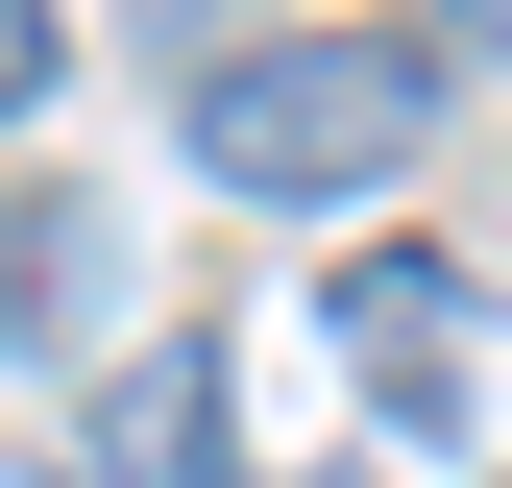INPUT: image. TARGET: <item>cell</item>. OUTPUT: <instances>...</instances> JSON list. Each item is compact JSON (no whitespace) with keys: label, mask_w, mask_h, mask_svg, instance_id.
<instances>
[{"label":"cell","mask_w":512,"mask_h":488,"mask_svg":"<svg viewBox=\"0 0 512 488\" xmlns=\"http://www.w3.org/2000/svg\"><path fill=\"white\" fill-rule=\"evenodd\" d=\"M439 49H512V0H439Z\"/></svg>","instance_id":"cell-7"},{"label":"cell","mask_w":512,"mask_h":488,"mask_svg":"<svg viewBox=\"0 0 512 488\" xmlns=\"http://www.w3.org/2000/svg\"><path fill=\"white\" fill-rule=\"evenodd\" d=\"M415 147H439V49H415V25H220V49H196V171L269 196V220L391 196Z\"/></svg>","instance_id":"cell-1"},{"label":"cell","mask_w":512,"mask_h":488,"mask_svg":"<svg viewBox=\"0 0 512 488\" xmlns=\"http://www.w3.org/2000/svg\"><path fill=\"white\" fill-rule=\"evenodd\" d=\"M49 49H74V25H49V0H0V122L49 98Z\"/></svg>","instance_id":"cell-5"},{"label":"cell","mask_w":512,"mask_h":488,"mask_svg":"<svg viewBox=\"0 0 512 488\" xmlns=\"http://www.w3.org/2000/svg\"><path fill=\"white\" fill-rule=\"evenodd\" d=\"M147 25H171V74H196V49H220V0H147Z\"/></svg>","instance_id":"cell-6"},{"label":"cell","mask_w":512,"mask_h":488,"mask_svg":"<svg viewBox=\"0 0 512 488\" xmlns=\"http://www.w3.org/2000/svg\"><path fill=\"white\" fill-rule=\"evenodd\" d=\"M0 269H25V318H98V196H25V244H0Z\"/></svg>","instance_id":"cell-4"},{"label":"cell","mask_w":512,"mask_h":488,"mask_svg":"<svg viewBox=\"0 0 512 488\" xmlns=\"http://www.w3.org/2000/svg\"><path fill=\"white\" fill-rule=\"evenodd\" d=\"M98 488H244V440H220V342H147L98 391Z\"/></svg>","instance_id":"cell-3"},{"label":"cell","mask_w":512,"mask_h":488,"mask_svg":"<svg viewBox=\"0 0 512 488\" xmlns=\"http://www.w3.org/2000/svg\"><path fill=\"white\" fill-rule=\"evenodd\" d=\"M317 342L366 366V415H439V391H464V269H439V244H342Z\"/></svg>","instance_id":"cell-2"}]
</instances>
